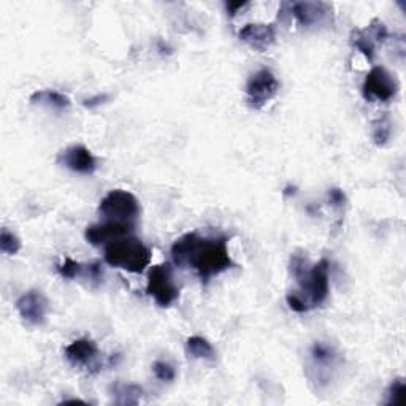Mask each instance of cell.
I'll list each match as a JSON object with an SVG mask.
<instances>
[{
  "instance_id": "9a60e30c",
  "label": "cell",
  "mask_w": 406,
  "mask_h": 406,
  "mask_svg": "<svg viewBox=\"0 0 406 406\" xmlns=\"http://www.w3.org/2000/svg\"><path fill=\"white\" fill-rule=\"evenodd\" d=\"M186 353L191 359H200V360H216V351L213 346H211L210 341L203 337H199V335H194V337H189L186 340Z\"/></svg>"
},
{
  "instance_id": "83f0119b",
  "label": "cell",
  "mask_w": 406,
  "mask_h": 406,
  "mask_svg": "<svg viewBox=\"0 0 406 406\" xmlns=\"http://www.w3.org/2000/svg\"><path fill=\"white\" fill-rule=\"evenodd\" d=\"M108 99H110V95H108V94H99L95 97H91V99H84L83 105L86 108H95V107H99L102 104H105Z\"/></svg>"
},
{
  "instance_id": "603a6c76",
  "label": "cell",
  "mask_w": 406,
  "mask_h": 406,
  "mask_svg": "<svg viewBox=\"0 0 406 406\" xmlns=\"http://www.w3.org/2000/svg\"><path fill=\"white\" fill-rule=\"evenodd\" d=\"M153 371H154L156 378H158V380H160V381H164V382H170V381L175 380V376H176L175 368H173L170 364H167V362H162V360L154 362Z\"/></svg>"
},
{
  "instance_id": "5bb4252c",
  "label": "cell",
  "mask_w": 406,
  "mask_h": 406,
  "mask_svg": "<svg viewBox=\"0 0 406 406\" xmlns=\"http://www.w3.org/2000/svg\"><path fill=\"white\" fill-rule=\"evenodd\" d=\"M29 102L34 105H41L46 108H51L54 111H66L72 105L68 97L62 92L54 89H41L35 91L34 94L29 97Z\"/></svg>"
},
{
  "instance_id": "e0dca14e",
  "label": "cell",
  "mask_w": 406,
  "mask_h": 406,
  "mask_svg": "<svg viewBox=\"0 0 406 406\" xmlns=\"http://www.w3.org/2000/svg\"><path fill=\"white\" fill-rule=\"evenodd\" d=\"M392 135V119L389 113L376 118L371 124V138L376 146H386Z\"/></svg>"
},
{
  "instance_id": "9c48e42d",
  "label": "cell",
  "mask_w": 406,
  "mask_h": 406,
  "mask_svg": "<svg viewBox=\"0 0 406 406\" xmlns=\"http://www.w3.org/2000/svg\"><path fill=\"white\" fill-rule=\"evenodd\" d=\"M66 359L73 367L86 368L89 371L100 370V360H99V346L94 340L89 338H80L70 343L66 351Z\"/></svg>"
},
{
  "instance_id": "277c9868",
  "label": "cell",
  "mask_w": 406,
  "mask_h": 406,
  "mask_svg": "<svg viewBox=\"0 0 406 406\" xmlns=\"http://www.w3.org/2000/svg\"><path fill=\"white\" fill-rule=\"evenodd\" d=\"M99 213L105 221L122 224H135V221L142 213L138 199L132 192L122 189H113L100 200Z\"/></svg>"
},
{
  "instance_id": "8992f818",
  "label": "cell",
  "mask_w": 406,
  "mask_h": 406,
  "mask_svg": "<svg viewBox=\"0 0 406 406\" xmlns=\"http://www.w3.org/2000/svg\"><path fill=\"white\" fill-rule=\"evenodd\" d=\"M400 91V83L394 73L386 67H373L367 73L364 84H362V95L367 102H387L394 100Z\"/></svg>"
},
{
  "instance_id": "30bf717a",
  "label": "cell",
  "mask_w": 406,
  "mask_h": 406,
  "mask_svg": "<svg viewBox=\"0 0 406 406\" xmlns=\"http://www.w3.org/2000/svg\"><path fill=\"white\" fill-rule=\"evenodd\" d=\"M57 164L80 175H94L97 170V159L83 145H73L59 153Z\"/></svg>"
},
{
  "instance_id": "d4e9b609",
  "label": "cell",
  "mask_w": 406,
  "mask_h": 406,
  "mask_svg": "<svg viewBox=\"0 0 406 406\" xmlns=\"http://www.w3.org/2000/svg\"><path fill=\"white\" fill-rule=\"evenodd\" d=\"M286 302H288L290 310L295 311V313H308L311 310V308L308 306L306 300L303 299L299 292H295V290H292V292H289L288 295H286Z\"/></svg>"
},
{
  "instance_id": "4316f807",
  "label": "cell",
  "mask_w": 406,
  "mask_h": 406,
  "mask_svg": "<svg viewBox=\"0 0 406 406\" xmlns=\"http://www.w3.org/2000/svg\"><path fill=\"white\" fill-rule=\"evenodd\" d=\"M327 197H329V203L332 205L333 208H343L346 207V203H348V197H346V194L338 187L329 189Z\"/></svg>"
},
{
  "instance_id": "ffe728a7",
  "label": "cell",
  "mask_w": 406,
  "mask_h": 406,
  "mask_svg": "<svg viewBox=\"0 0 406 406\" xmlns=\"http://www.w3.org/2000/svg\"><path fill=\"white\" fill-rule=\"evenodd\" d=\"M57 273L61 275L64 279L80 278V276H84L86 273V265L67 257L61 265H57Z\"/></svg>"
},
{
  "instance_id": "ba28073f",
  "label": "cell",
  "mask_w": 406,
  "mask_h": 406,
  "mask_svg": "<svg viewBox=\"0 0 406 406\" xmlns=\"http://www.w3.org/2000/svg\"><path fill=\"white\" fill-rule=\"evenodd\" d=\"M16 310H18L24 322L39 327L46 322L48 311H50V302L40 290L30 289L16 300Z\"/></svg>"
},
{
  "instance_id": "4fadbf2b",
  "label": "cell",
  "mask_w": 406,
  "mask_h": 406,
  "mask_svg": "<svg viewBox=\"0 0 406 406\" xmlns=\"http://www.w3.org/2000/svg\"><path fill=\"white\" fill-rule=\"evenodd\" d=\"M238 37L243 43L251 46L256 51H265L270 48L276 40V30L273 24L265 23H251L246 24L238 32Z\"/></svg>"
},
{
  "instance_id": "7c38bea8",
  "label": "cell",
  "mask_w": 406,
  "mask_h": 406,
  "mask_svg": "<svg viewBox=\"0 0 406 406\" xmlns=\"http://www.w3.org/2000/svg\"><path fill=\"white\" fill-rule=\"evenodd\" d=\"M292 15L300 26H317L332 18L333 8L327 2H295L292 3Z\"/></svg>"
},
{
  "instance_id": "f1b7e54d",
  "label": "cell",
  "mask_w": 406,
  "mask_h": 406,
  "mask_svg": "<svg viewBox=\"0 0 406 406\" xmlns=\"http://www.w3.org/2000/svg\"><path fill=\"white\" fill-rule=\"evenodd\" d=\"M248 5L249 2H225V10L230 16H235L237 13H240L243 8L248 7Z\"/></svg>"
},
{
  "instance_id": "5b68a950",
  "label": "cell",
  "mask_w": 406,
  "mask_h": 406,
  "mask_svg": "<svg viewBox=\"0 0 406 406\" xmlns=\"http://www.w3.org/2000/svg\"><path fill=\"white\" fill-rule=\"evenodd\" d=\"M146 292L162 308H169L180 299V288L175 283L172 267L169 264L154 265L149 270Z\"/></svg>"
},
{
  "instance_id": "d6986e66",
  "label": "cell",
  "mask_w": 406,
  "mask_h": 406,
  "mask_svg": "<svg viewBox=\"0 0 406 406\" xmlns=\"http://www.w3.org/2000/svg\"><path fill=\"white\" fill-rule=\"evenodd\" d=\"M21 240L18 237H16L13 232H10L7 227H3L2 230H0V249H2L3 254H7V256H15V254H18L21 251Z\"/></svg>"
},
{
  "instance_id": "2e32d148",
  "label": "cell",
  "mask_w": 406,
  "mask_h": 406,
  "mask_svg": "<svg viewBox=\"0 0 406 406\" xmlns=\"http://www.w3.org/2000/svg\"><path fill=\"white\" fill-rule=\"evenodd\" d=\"M351 45L364 54L368 62H373L376 54V43L367 29H354L351 32Z\"/></svg>"
},
{
  "instance_id": "cb8c5ba5",
  "label": "cell",
  "mask_w": 406,
  "mask_h": 406,
  "mask_svg": "<svg viewBox=\"0 0 406 406\" xmlns=\"http://www.w3.org/2000/svg\"><path fill=\"white\" fill-rule=\"evenodd\" d=\"M367 30L370 32V35L373 37V40H375L376 45L378 43H384L389 39V30L381 19H373L370 26L367 27Z\"/></svg>"
},
{
  "instance_id": "44dd1931",
  "label": "cell",
  "mask_w": 406,
  "mask_h": 406,
  "mask_svg": "<svg viewBox=\"0 0 406 406\" xmlns=\"http://www.w3.org/2000/svg\"><path fill=\"white\" fill-rule=\"evenodd\" d=\"M405 394H406V386L403 378H398V380L392 381L391 386L387 389V405H402L405 402Z\"/></svg>"
},
{
  "instance_id": "52a82bcc",
  "label": "cell",
  "mask_w": 406,
  "mask_h": 406,
  "mask_svg": "<svg viewBox=\"0 0 406 406\" xmlns=\"http://www.w3.org/2000/svg\"><path fill=\"white\" fill-rule=\"evenodd\" d=\"M279 91V81L268 68H261L249 77L246 83V100L254 110H261Z\"/></svg>"
},
{
  "instance_id": "6da1fadb",
  "label": "cell",
  "mask_w": 406,
  "mask_h": 406,
  "mask_svg": "<svg viewBox=\"0 0 406 406\" xmlns=\"http://www.w3.org/2000/svg\"><path fill=\"white\" fill-rule=\"evenodd\" d=\"M172 259L178 267L192 268L203 284L234 267L227 237L200 235L199 232L178 238L172 246Z\"/></svg>"
},
{
  "instance_id": "7a4b0ae2",
  "label": "cell",
  "mask_w": 406,
  "mask_h": 406,
  "mask_svg": "<svg viewBox=\"0 0 406 406\" xmlns=\"http://www.w3.org/2000/svg\"><path fill=\"white\" fill-rule=\"evenodd\" d=\"M290 272L300 286V290L295 292L306 300L308 306L316 308L327 300L330 294L327 259H321L317 264L310 265L306 257L292 254Z\"/></svg>"
},
{
  "instance_id": "ac0fdd59",
  "label": "cell",
  "mask_w": 406,
  "mask_h": 406,
  "mask_svg": "<svg viewBox=\"0 0 406 406\" xmlns=\"http://www.w3.org/2000/svg\"><path fill=\"white\" fill-rule=\"evenodd\" d=\"M113 392L116 394V397H119L116 400V403H121V405H135L138 403L140 397H142L143 391L140 389L138 386H132V384H116L115 387H113Z\"/></svg>"
},
{
  "instance_id": "7402d4cb",
  "label": "cell",
  "mask_w": 406,
  "mask_h": 406,
  "mask_svg": "<svg viewBox=\"0 0 406 406\" xmlns=\"http://www.w3.org/2000/svg\"><path fill=\"white\" fill-rule=\"evenodd\" d=\"M311 356L317 364H329V362L333 360V351L330 346L321 343V341H316L311 348Z\"/></svg>"
},
{
  "instance_id": "8fae6325",
  "label": "cell",
  "mask_w": 406,
  "mask_h": 406,
  "mask_svg": "<svg viewBox=\"0 0 406 406\" xmlns=\"http://www.w3.org/2000/svg\"><path fill=\"white\" fill-rule=\"evenodd\" d=\"M135 230V224L113 223V221H104L100 224L89 225L84 232L86 241L92 246H107L108 243L119 240L122 237H129Z\"/></svg>"
},
{
  "instance_id": "3957f363",
  "label": "cell",
  "mask_w": 406,
  "mask_h": 406,
  "mask_svg": "<svg viewBox=\"0 0 406 406\" xmlns=\"http://www.w3.org/2000/svg\"><path fill=\"white\" fill-rule=\"evenodd\" d=\"M151 249L135 237H122L105 246V262L129 273H143L151 264Z\"/></svg>"
},
{
  "instance_id": "484cf974",
  "label": "cell",
  "mask_w": 406,
  "mask_h": 406,
  "mask_svg": "<svg viewBox=\"0 0 406 406\" xmlns=\"http://www.w3.org/2000/svg\"><path fill=\"white\" fill-rule=\"evenodd\" d=\"M86 278H89L94 284H100L102 279H104V270H102V265L99 262H91L86 264Z\"/></svg>"
}]
</instances>
